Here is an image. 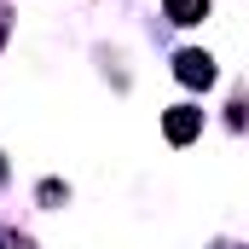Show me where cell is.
I'll list each match as a JSON object with an SVG mask.
<instances>
[{
	"mask_svg": "<svg viewBox=\"0 0 249 249\" xmlns=\"http://www.w3.org/2000/svg\"><path fill=\"white\" fill-rule=\"evenodd\" d=\"M0 41H6V0H0Z\"/></svg>",
	"mask_w": 249,
	"mask_h": 249,
	"instance_id": "277c9868",
	"label": "cell"
},
{
	"mask_svg": "<svg viewBox=\"0 0 249 249\" xmlns=\"http://www.w3.org/2000/svg\"><path fill=\"white\" fill-rule=\"evenodd\" d=\"M168 18L174 23H203L209 18V0H168Z\"/></svg>",
	"mask_w": 249,
	"mask_h": 249,
	"instance_id": "3957f363",
	"label": "cell"
},
{
	"mask_svg": "<svg viewBox=\"0 0 249 249\" xmlns=\"http://www.w3.org/2000/svg\"><path fill=\"white\" fill-rule=\"evenodd\" d=\"M162 133H168L174 145H191V139L203 133V110H191V105H174V110L162 116Z\"/></svg>",
	"mask_w": 249,
	"mask_h": 249,
	"instance_id": "6da1fadb",
	"label": "cell"
},
{
	"mask_svg": "<svg viewBox=\"0 0 249 249\" xmlns=\"http://www.w3.org/2000/svg\"><path fill=\"white\" fill-rule=\"evenodd\" d=\"M0 180H6V162H0Z\"/></svg>",
	"mask_w": 249,
	"mask_h": 249,
	"instance_id": "5b68a950",
	"label": "cell"
},
{
	"mask_svg": "<svg viewBox=\"0 0 249 249\" xmlns=\"http://www.w3.org/2000/svg\"><path fill=\"white\" fill-rule=\"evenodd\" d=\"M174 75H180L186 87H209V81H214V58L191 47V53H180V58H174Z\"/></svg>",
	"mask_w": 249,
	"mask_h": 249,
	"instance_id": "7a4b0ae2",
	"label": "cell"
}]
</instances>
